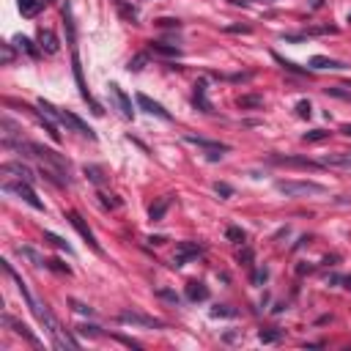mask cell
<instances>
[{
	"label": "cell",
	"mask_w": 351,
	"mask_h": 351,
	"mask_svg": "<svg viewBox=\"0 0 351 351\" xmlns=\"http://www.w3.org/2000/svg\"><path fill=\"white\" fill-rule=\"evenodd\" d=\"M277 190L285 198H299V195H324L326 187L315 184V181H294V179H283L277 181Z\"/></svg>",
	"instance_id": "cell-1"
},
{
	"label": "cell",
	"mask_w": 351,
	"mask_h": 351,
	"mask_svg": "<svg viewBox=\"0 0 351 351\" xmlns=\"http://www.w3.org/2000/svg\"><path fill=\"white\" fill-rule=\"evenodd\" d=\"M3 190H6V192H14L17 198H22V201H25L28 206H33L36 212H44V203L39 201V195L33 192L31 181H22V179H17V181H9V184H3Z\"/></svg>",
	"instance_id": "cell-2"
},
{
	"label": "cell",
	"mask_w": 351,
	"mask_h": 351,
	"mask_svg": "<svg viewBox=\"0 0 351 351\" xmlns=\"http://www.w3.org/2000/svg\"><path fill=\"white\" fill-rule=\"evenodd\" d=\"M118 321L121 324H132V326H143V329H162V326H165L159 318H151V315L137 313V310H121Z\"/></svg>",
	"instance_id": "cell-3"
},
{
	"label": "cell",
	"mask_w": 351,
	"mask_h": 351,
	"mask_svg": "<svg viewBox=\"0 0 351 351\" xmlns=\"http://www.w3.org/2000/svg\"><path fill=\"white\" fill-rule=\"evenodd\" d=\"M66 220L72 222V225H74V231H77L80 236L85 239V244H88V247H91L96 255H102V247H99V242H96V236H93V231L85 225V222H83V217H80L77 212H66Z\"/></svg>",
	"instance_id": "cell-4"
},
{
	"label": "cell",
	"mask_w": 351,
	"mask_h": 351,
	"mask_svg": "<svg viewBox=\"0 0 351 351\" xmlns=\"http://www.w3.org/2000/svg\"><path fill=\"white\" fill-rule=\"evenodd\" d=\"M58 121H61L66 129H74V132H80L83 137H88V140H96V132L91 129V126L85 124V121H80L74 113H69V110H58Z\"/></svg>",
	"instance_id": "cell-5"
},
{
	"label": "cell",
	"mask_w": 351,
	"mask_h": 351,
	"mask_svg": "<svg viewBox=\"0 0 351 351\" xmlns=\"http://www.w3.org/2000/svg\"><path fill=\"white\" fill-rule=\"evenodd\" d=\"M272 162L274 165H283V167H299V170H318V167H324L321 162H313L307 159V156H288V154H272Z\"/></svg>",
	"instance_id": "cell-6"
},
{
	"label": "cell",
	"mask_w": 351,
	"mask_h": 351,
	"mask_svg": "<svg viewBox=\"0 0 351 351\" xmlns=\"http://www.w3.org/2000/svg\"><path fill=\"white\" fill-rule=\"evenodd\" d=\"M201 255H203V247H201V244H195V242H181L179 247H176L173 266L179 269V266H184L187 261H192V258H201Z\"/></svg>",
	"instance_id": "cell-7"
},
{
	"label": "cell",
	"mask_w": 351,
	"mask_h": 351,
	"mask_svg": "<svg viewBox=\"0 0 351 351\" xmlns=\"http://www.w3.org/2000/svg\"><path fill=\"white\" fill-rule=\"evenodd\" d=\"M137 107L145 110L148 115H156V118H162V121H173V115L167 113V110L162 107L159 102H154L151 96H145V93H137Z\"/></svg>",
	"instance_id": "cell-8"
},
{
	"label": "cell",
	"mask_w": 351,
	"mask_h": 351,
	"mask_svg": "<svg viewBox=\"0 0 351 351\" xmlns=\"http://www.w3.org/2000/svg\"><path fill=\"white\" fill-rule=\"evenodd\" d=\"M324 167H335V170H351V151H335V154H324L321 156Z\"/></svg>",
	"instance_id": "cell-9"
},
{
	"label": "cell",
	"mask_w": 351,
	"mask_h": 351,
	"mask_svg": "<svg viewBox=\"0 0 351 351\" xmlns=\"http://www.w3.org/2000/svg\"><path fill=\"white\" fill-rule=\"evenodd\" d=\"M3 324H9L11 329H14L17 335H22V337H25V340L31 343V346H42V340H39V337L33 335V329H31V326H28V324H22L20 318H14V315L3 313Z\"/></svg>",
	"instance_id": "cell-10"
},
{
	"label": "cell",
	"mask_w": 351,
	"mask_h": 351,
	"mask_svg": "<svg viewBox=\"0 0 351 351\" xmlns=\"http://www.w3.org/2000/svg\"><path fill=\"white\" fill-rule=\"evenodd\" d=\"M192 104H195L201 113H214V107H212V102H209V96H206V83H195V93H192Z\"/></svg>",
	"instance_id": "cell-11"
},
{
	"label": "cell",
	"mask_w": 351,
	"mask_h": 351,
	"mask_svg": "<svg viewBox=\"0 0 351 351\" xmlns=\"http://www.w3.org/2000/svg\"><path fill=\"white\" fill-rule=\"evenodd\" d=\"M39 47H42L47 55H55L58 52V36L50 28H39Z\"/></svg>",
	"instance_id": "cell-12"
},
{
	"label": "cell",
	"mask_w": 351,
	"mask_h": 351,
	"mask_svg": "<svg viewBox=\"0 0 351 351\" xmlns=\"http://www.w3.org/2000/svg\"><path fill=\"white\" fill-rule=\"evenodd\" d=\"M310 69H315V72H321V69H335V72H340V69H348V66L343 61H335V58L313 55V58H310Z\"/></svg>",
	"instance_id": "cell-13"
},
{
	"label": "cell",
	"mask_w": 351,
	"mask_h": 351,
	"mask_svg": "<svg viewBox=\"0 0 351 351\" xmlns=\"http://www.w3.org/2000/svg\"><path fill=\"white\" fill-rule=\"evenodd\" d=\"M187 143H192V145H201L203 151H220V154H225L231 145H225V143H214V140H203V137H195V134H187Z\"/></svg>",
	"instance_id": "cell-14"
},
{
	"label": "cell",
	"mask_w": 351,
	"mask_h": 351,
	"mask_svg": "<svg viewBox=\"0 0 351 351\" xmlns=\"http://www.w3.org/2000/svg\"><path fill=\"white\" fill-rule=\"evenodd\" d=\"M184 294H187V299L190 302H206L209 299V288L203 283H187V288H184Z\"/></svg>",
	"instance_id": "cell-15"
},
{
	"label": "cell",
	"mask_w": 351,
	"mask_h": 351,
	"mask_svg": "<svg viewBox=\"0 0 351 351\" xmlns=\"http://www.w3.org/2000/svg\"><path fill=\"white\" fill-rule=\"evenodd\" d=\"M110 91H113V96H115V102H118V107H121V113H124L126 115V118H132V115H134V110H132V99L129 96H126V93L124 91H121V88L118 85H110Z\"/></svg>",
	"instance_id": "cell-16"
},
{
	"label": "cell",
	"mask_w": 351,
	"mask_h": 351,
	"mask_svg": "<svg viewBox=\"0 0 351 351\" xmlns=\"http://www.w3.org/2000/svg\"><path fill=\"white\" fill-rule=\"evenodd\" d=\"M148 50L154 52V55H165V58H179L181 55V47L165 44V42H148Z\"/></svg>",
	"instance_id": "cell-17"
},
{
	"label": "cell",
	"mask_w": 351,
	"mask_h": 351,
	"mask_svg": "<svg viewBox=\"0 0 351 351\" xmlns=\"http://www.w3.org/2000/svg\"><path fill=\"white\" fill-rule=\"evenodd\" d=\"M3 173H14L17 179H22V181H33V170L28 165H22V162H6Z\"/></svg>",
	"instance_id": "cell-18"
},
{
	"label": "cell",
	"mask_w": 351,
	"mask_h": 351,
	"mask_svg": "<svg viewBox=\"0 0 351 351\" xmlns=\"http://www.w3.org/2000/svg\"><path fill=\"white\" fill-rule=\"evenodd\" d=\"M170 209V198H159V201L154 203V206L148 209V217H151V222H159L162 217H165V212Z\"/></svg>",
	"instance_id": "cell-19"
},
{
	"label": "cell",
	"mask_w": 351,
	"mask_h": 351,
	"mask_svg": "<svg viewBox=\"0 0 351 351\" xmlns=\"http://www.w3.org/2000/svg\"><path fill=\"white\" fill-rule=\"evenodd\" d=\"M42 6H44V0H20V11L25 17H36L42 11Z\"/></svg>",
	"instance_id": "cell-20"
},
{
	"label": "cell",
	"mask_w": 351,
	"mask_h": 351,
	"mask_svg": "<svg viewBox=\"0 0 351 351\" xmlns=\"http://www.w3.org/2000/svg\"><path fill=\"white\" fill-rule=\"evenodd\" d=\"M44 239H47V242H52V244H55L58 250H63V253H66V255H74L72 244H66V239L55 236V233H52V231H44Z\"/></svg>",
	"instance_id": "cell-21"
},
{
	"label": "cell",
	"mask_w": 351,
	"mask_h": 351,
	"mask_svg": "<svg viewBox=\"0 0 351 351\" xmlns=\"http://www.w3.org/2000/svg\"><path fill=\"white\" fill-rule=\"evenodd\" d=\"M225 236L231 239L233 244H244V242H247V233H244V231H242V228H239V225H231V228H228V231H225Z\"/></svg>",
	"instance_id": "cell-22"
},
{
	"label": "cell",
	"mask_w": 351,
	"mask_h": 351,
	"mask_svg": "<svg viewBox=\"0 0 351 351\" xmlns=\"http://www.w3.org/2000/svg\"><path fill=\"white\" fill-rule=\"evenodd\" d=\"M14 42H17V47H20V50H25V52H28V55H31V58H39V50H36V47H33V42H31V39H28V36H17Z\"/></svg>",
	"instance_id": "cell-23"
},
{
	"label": "cell",
	"mask_w": 351,
	"mask_h": 351,
	"mask_svg": "<svg viewBox=\"0 0 351 351\" xmlns=\"http://www.w3.org/2000/svg\"><path fill=\"white\" fill-rule=\"evenodd\" d=\"M283 337V329H261L258 332V340L261 343H277Z\"/></svg>",
	"instance_id": "cell-24"
},
{
	"label": "cell",
	"mask_w": 351,
	"mask_h": 351,
	"mask_svg": "<svg viewBox=\"0 0 351 351\" xmlns=\"http://www.w3.org/2000/svg\"><path fill=\"white\" fill-rule=\"evenodd\" d=\"M326 137H329V132H324V129H313V132L302 134V140H305V143H321V140H326Z\"/></svg>",
	"instance_id": "cell-25"
},
{
	"label": "cell",
	"mask_w": 351,
	"mask_h": 351,
	"mask_svg": "<svg viewBox=\"0 0 351 351\" xmlns=\"http://www.w3.org/2000/svg\"><path fill=\"white\" fill-rule=\"evenodd\" d=\"M85 176L93 181V184H104V176H102V167L96 165H85Z\"/></svg>",
	"instance_id": "cell-26"
},
{
	"label": "cell",
	"mask_w": 351,
	"mask_h": 351,
	"mask_svg": "<svg viewBox=\"0 0 351 351\" xmlns=\"http://www.w3.org/2000/svg\"><path fill=\"white\" fill-rule=\"evenodd\" d=\"M20 255H25V258H31L33 261V266H44V258H42V255H39L36 253V250H31V247H20Z\"/></svg>",
	"instance_id": "cell-27"
},
{
	"label": "cell",
	"mask_w": 351,
	"mask_h": 351,
	"mask_svg": "<svg viewBox=\"0 0 351 351\" xmlns=\"http://www.w3.org/2000/svg\"><path fill=\"white\" fill-rule=\"evenodd\" d=\"M212 315H214V318H220V315H222V318H233V315H236V310L228 307V305H214L212 307Z\"/></svg>",
	"instance_id": "cell-28"
},
{
	"label": "cell",
	"mask_w": 351,
	"mask_h": 351,
	"mask_svg": "<svg viewBox=\"0 0 351 351\" xmlns=\"http://www.w3.org/2000/svg\"><path fill=\"white\" fill-rule=\"evenodd\" d=\"M261 104H263L261 96H239V107H242V110H247V107H261Z\"/></svg>",
	"instance_id": "cell-29"
},
{
	"label": "cell",
	"mask_w": 351,
	"mask_h": 351,
	"mask_svg": "<svg viewBox=\"0 0 351 351\" xmlns=\"http://www.w3.org/2000/svg\"><path fill=\"white\" fill-rule=\"evenodd\" d=\"M156 296L165 299V302H170V305H179V302H181V296L176 294V291H170V288H159V291H156Z\"/></svg>",
	"instance_id": "cell-30"
},
{
	"label": "cell",
	"mask_w": 351,
	"mask_h": 351,
	"mask_svg": "<svg viewBox=\"0 0 351 351\" xmlns=\"http://www.w3.org/2000/svg\"><path fill=\"white\" fill-rule=\"evenodd\" d=\"M214 192H217L220 198H231L233 195V187L225 184V181H217V184H214Z\"/></svg>",
	"instance_id": "cell-31"
},
{
	"label": "cell",
	"mask_w": 351,
	"mask_h": 351,
	"mask_svg": "<svg viewBox=\"0 0 351 351\" xmlns=\"http://www.w3.org/2000/svg\"><path fill=\"white\" fill-rule=\"evenodd\" d=\"M77 335L96 337V335H99V326H93V324H80V326H77Z\"/></svg>",
	"instance_id": "cell-32"
},
{
	"label": "cell",
	"mask_w": 351,
	"mask_h": 351,
	"mask_svg": "<svg viewBox=\"0 0 351 351\" xmlns=\"http://www.w3.org/2000/svg\"><path fill=\"white\" fill-rule=\"evenodd\" d=\"M253 258H255V253H253V250H250V247L239 250V255H236V261H239V263H247V266H250V263H253Z\"/></svg>",
	"instance_id": "cell-33"
},
{
	"label": "cell",
	"mask_w": 351,
	"mask_h": 351,
	"mask_svg": "<svg viewBox=\"0 0 351 351\" xmlns=\"http://www.w3.org/2000/svg\"><path fill=\"white\" fill-rule=\"evenodd\" d=\"M47 266H50V269H55V272H61V274H72V269H69L66 263H61V261H58V258L47 261Z\"/></svg>",
	"instance_id": "cell-34"
},
{
	"label": "cell",
	"mask_w": 351,
	"mask_h": 351,
	"mask_svg": "<svg viewBox=\"0 0 351 351\" xmlns=\"http://www.w3.org/2000/svg\"><path fill=\"white\" fill-rule=\"evenodd\" d=\"M326 93H329V96H337V99H346V102H351V91H343L340 85H337V88H326Z\"/></svg>",
	"instance_id": "cell-35"
},
{
	"label": "cell",
	"mask_w": 351,
	"mask_h": 351,
	"mask_svg": "<svg viewBox=\"0 0 351 351\" xmlns=\"http://www.w3.org/2000/svg\"><path fill=\"white\" fill-rule=\"evenodd\" d=\"M143 66H145V55H134L132 61H129V66H126V69H129V72H140Z\"/></svg>",
	"instance_id": "cell-36"
},
{
	"label": "cell",
	"mask_w": 351,
	"mask_h": 351,
	"mask_svg": "<svg viewBox=\"0 0 351 351\" xmlns=\"http://www.w3.org/2000/svg\"><path fill=\"white\" fill-rule=\"evenodd\" d=\"M14 47H11V44H3V63H6V66H11V63H14Z\"/></svg>",
	"instance_id": "cell-37"
},
{
	"label": "cell",
	"mask_w": 351,
	"mask_h": 351,
	"mask_svg": "<svg viewBox=\"0 0 351 351\" xmlns=\"http://www.w3.org/2000/svg\"><path fill=\"white\" fill-rule=\"evenodd\" d=\"M296 115H299V118H310V102L307 99H302V102L296 104Z\"/></svg>",
	"instance_id": "cell-38"
},
{
	"label": "cell",
	"mask_w": 351,
	"mask_h": 351,
	"mask_svg": "<svg viewBox=\"0 0 351 351\" xmlns=\"http://www.w3.org/2000/svg\"><path fill=\"white\" fill-rule=\"evenodd\" d=\"M266 280H269V269H266V266H263V269H258V272L253 274V283H255V285H263Z\"/></svg>",
	"instance_id": "cell-39"
},
{
	"label": "cell",
	"mask_w": 351,
	"mask_h": 351,
	"mask_svg": "<svg viewBox=\"0 0 351 351\" xmlns=\"http://www.w3.org/2000/svg\"><path fill=\"white\" fill-rule=\"evenodd\" d=\"M156 25H159V28H181V22L170 20V17H162V20H156Z\"/></svg>",
	"instance_id": "cell-40"
},
{
	"label": "cell",
	"mask_w": 351,
	"mask_h": 351,
	"mask_svg": "<svg viewBox=\"0 0 351 351\" xmlns=\"http://www.w3.org/2000/svg\"><path fill=\"white\" fill-rule=\"evenodd\" d=\"M283 39H285V42H305V33H283Z\"/></svg>",
	"instance_id": "cell-41"
},
{
	"label": "cell",
	"mask_w": 351,
	"mask_h": 351,
	"mask_svg": "<svg viewBox=\"0 0 351 351\" xmlns=\"http://www.w3.org/2000/svg\"><path fill=\"white\" fill-rule=\"evenodd\" d=\"M72 307L77 310V313H83V315H91V313H93V310L88 307V305H83V302H72Z\"/></svg>",
	"instance_id": "cell-42"
},
{
	"label": "cell",
	"mask_w": 351,
	"mask_h": 351,
	"mask_svg": "<svg viewBox=\"0 0 351 351\" xmlns=\"http://www.w3.org/2000/svg\"><path fill=\"white\" fill-rule=\"evenodd\" d=\"M228 33H250V25H231V28H225Z\"/></svg>",
	"instance_id": "cell-43"
},
{
	"label": "cell",
	"mask_w": 351,
	"mask_h": 351,
	"mask_svg": "<svg viewBox=\"0 0 351 351\" xmlns=\"http://www.w3.org/2000/svg\"><path fill=\"white\" fill-rule=\"evenodd\" d=\"M225 343H233V340H239V332H225V337H222Z\"/></svg>",
	"instance_id": "cell-44"
},
{
	"label": "cell",
	"mask_w": 351,
	"mask_h": 351,
	"mask_svg": "<svg viewBox=\"0 0 351 351\" xmlns=\"http://www.w3.org/2000/svg\"><path fill=\"white\" fill-rule=\"evenodd\" d=\"M148 242H151V244H165V242H167V239H165V236H151V239H148Z\"/></svg>",
	"instance_id": "cell-45"
},
{
	"label": "cell",
	"mask_w": 351,
	"mask_h": 351,
	"mask_svg": "<svg viewBox=\"0 0 351 351\" xmlns=\"http://www.w3.org/2000/svg\"><path fill=\"white\" fill-rule=\"evenodd\" d=\"M340 132H343V134H348V137H351V124H343V126H340Z\"/></svg>",
	"instance_id": "cell-46"
},
{
	"label": "cell",
	"mask_w": 351,
	"mask_h": 351,
	"mask_svg": "<svg viewBox=\"0 0 351 351\" xmlns=\"http://www.w3.org/2000/svg\"><path fill=\"white\" fill-rule=\"evenodd\" d=\"M343 285H346V288H351V277H343Z\"/></svg>",
	"instance_id": "cell-47"
},
{
	"label": "cell",
	"mask_w": 351,
	"mask_h": 351,
	"mask_svg": "<svg viewBox=\"0 0 351 351\" xmlns=\"http://www.w3.org/2000/svg\"><path fill=\"white\" fill-rule=\"evenodd\" d=\"M346 88H351V80H348V83H346Z\"/></svg>",
	"instance_id": "cell-48"
},
{
	"label": "cell",
	"mask_w": 351,
	"mask_h": 351,
	"mask_svg": "<svg viewBox=\"0 0 351 351\" xmlns=\"http://www.w3.org/2000/svg\"><path fill=\"white\" fill-rule=\"evenodd\" d=\"M266 3H274V0H266Z\"/></svg>",
	"instance_id": "cell-49"
},
{
	"label": "cell",
	"mask_w": 351,
	"mask_h": 351,
	"mask_svg": "<svg viewBox=\"0 0 351 351\" xmlns=\"http://www.w3.org/2000/svg\"><path fill=\"white\" fill-rule=\"evenodd\" d=\"M348 22H351V14H348Z\"/></svg>",
	"instance_id": "cell-50"
}]
</instances>
